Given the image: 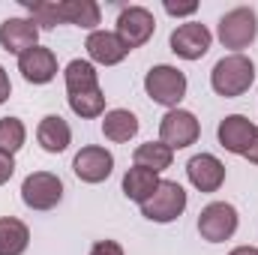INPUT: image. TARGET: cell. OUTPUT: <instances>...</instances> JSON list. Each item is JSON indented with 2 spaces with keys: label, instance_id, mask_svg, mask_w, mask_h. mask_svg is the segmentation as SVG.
<instances>
[{
  "label": "cell",
  "instance_id": "cell-22",
  "mask_svg": "<svg viewBox=\"0 0 258 255\" xmlns=\"http://www.w3.org/2000/svg\"><path fill=\"white\" fill-rule=\"evenodd\" d=\"M60 9H63L66 24H78V27H84L90 33L99 24V6L93 0H60Z\"/></svg>",
  "mask_w": 258,
  "mask_h": 255
},
{
  "label": "cell",
  "instance_id": "cell-1",
  "mask_svg": "<svg viewBox=\"0 0 258 255\" xmlns=\"http://www.w3.org/2000/svg\"><path fill=\"white\" fill-rule=\"evenodd\" d=\"M252 81H255V63L246 54H228L210 72V87L225 99L243 96L252 87Z\"/></svg>",
  "mask_w": 258,
  "mask_h": 255
},
{
  "label": "cell",
  "instance_id": "cell-25",
  "mask_svg": "<svg viewBox=\"0 0 258 255\" xmlns=\"http://www.w3.org/2000/svg\"><path fill=\"white\" fill-rule=\"evenodd\" d=\"M24 138H27V129L18 117H3L0 120V150L3 153H18L24 147Z\"/></svg>",
  "mask_w": 258,
  "mask_h": 255
},
{
  "label": "cell",
  "instance_id": "cell-28",
  "mask_svg": "<svg viewBox=\"0 0 258 255\" xmlns=\"http://www.w3.org/2000/svg\"><path fill=\"white\" fill-rule=\"evenodd\" d=\"M195 9H198V3H165V12L168 15H192Z\"/></svg>",
  "mask_w": 258,
  "mask_h": 255
},
{
  "label": "cell",
  "instance_id": "cell-31",
  "mask_svg": "<svg viewBox=\"0 0 258 255\" xmlns=\"http://www.w3.org/2000/svg\"><path fill=\"white\" fill-rule=\"evenodd\" d=\"M228 255H258L255 246H237V249H231Z\"/></svg>",
  "mask_w": 258,
  "mask_h": 255
},
{
  "label": "cell",
  "instance_id": "cell-6",
  "mask_svg": "<svg viewBox=\"0 0 258 255\" xmlns=\"http://www.w3.org/2000/svg\"><path fill=\"white\" fill-rule=\"evenodd\" d=\"M21 198L30 210H51L63 198V183L51 171H33L21 183Z\"/></svg>",
  "mask_w": 258,
  "mask_h": 255
},
{
  "label": "cell",
  "instance_id": "cell-14",
  "mask_svg": "<svg viewBox=\"0 0 258 255\" xmlns=\"http://www.w3.org/2000/svg\"><path fill=\"white\" fill-rule=\"evenodd\" d=\"M84 48H87V54H90L93 63H102V66L120 63L129 54L126 42H123L117 33H111V30H93V33L87 36V45H84Z\"/></svg>",
  "mask_w": 258,
  "mask_h": 255
},
{
  "label": "cell",
  "instance_id": "cell-7",
  "mask_svg": "<svg viewBox=\"0 0 258 255\" xmlns=\"http://www.w3.org/2000/svg\"><path fill=\"white\" fill-rule=\"evenodd\" d=\"M198 120H195L192 111H183V108H168V114L159 120V141L168 144L171 150H180V147H189L198 141Z\"/></svg>",
  "mask_w": 258,
  "mask_h": 255
},
{
  "label": "cell",
  "instance_id": "cell-20",
  "mask_svg": "<svg viewBox=\"0 0 258 255\" xmlns=\"http://www.w3.org/2000/svg\"><path fill=\"white\" fill-rule=\"evenodd\" d=\"M135 132H138V117H135L132 111H126V108L105 111V117H102V135H105L108 141L123 144V141H129Z\"/></svg>",
  "mask_w": 258,
  "mask_h": 255
},
{
  "label": "cell",
  "instance_id": "cell-27",
  "mask_svg": "<svg viewBox=\"0 0 258 255\" xmlns=\"http://www.w3.org/2000/svg\"><path fill=\"white\" fill-rule=\"evenodd\" d=\"M12 174H15V159H12L9 153H3V150H0V186H3Z\"/></svg>",
  "mask_w": 258,
  "mask_h": 255
},
{
  "label": "cell",
  "instance_id": "cell-4",
  "mask_svg": "<svg viewBox=\"0 0 258 255\" xmlns=\"http://www.w3.org/2000/svg\"><path fill=\"white\" fill-rule=\"evenodd\" d=\"M255 36H258V15L249 6H237V9H231L219 18V42L225 48H234L240 54V48H246Z\"/></svg>",
  "mask_w": 258,
  "mask_h": 255
},
{
  "label": "cell",
  "instance_id": "cell-26",
  "mask_svg": "<svg viewBox=\"0 0 258 255\" xmlns=\"http://www.w3.org/2000/svg\"><path fill=\"white\" fill-rule=\"evenodd\" d=\"M90 255H123V246L117 240H99V243H93Z\"/></svg>",
  "mask_w": 258,
  "mask_h": 255
},
{
  "label": "cell",
  "instance_id": "cell-15",
  "mask_svg": "<svg viewBox=\"0 0 258 255\" xmlns=\"http://www.w3.org/2000/svg\"><path fill=\"white\" fill-rule=\"evenodd\" d=\"M255 123L249 120V117H243V114H228L222 123H219V144L228 150V153H246V147L252 144V138H255Z\"/></svg>",
  "mask_w": 258,
  "mask_h": 255
},
{
  "label": "cell",
  "instance_id": "cell-24",
  "mask_svg": "<svg viewBox=\"0 0 258 255\" xmlns=\"http://www.w3.org/2000/svg\"><path fill=\"white\" fill-rule=\"evenodd\" d=\"M69 108L78 117H102L105 114V93H102V87L99 90H90V93L69 96Z\"/></svg>",
  "mask_w": 258,
  "mask_h": 255
},
{
  "label": "cell",
  "instance_id": "cell-17",
  "mask_svg": "<svg viewBox=\"0 0 258 255\" xmlns=\"http://www.w3.org/2000/svg\"><path fill=\"white\" fill-rule=\"evenodd\" d=\"M171 159H174V150H171L168 144H162V141H147V144H138V147H135V153H132V162H135L138 168L153 171V174L165 171V168L171 165Z\"/></svg>",
  "mask_w": 258,
  "mask_h": 255
},
{
  "label": "cell",
  "instance_id": "cell-9",
  "mask_svg": "<svg viewBox=\"0 0 258 255\" xmlns=\"http://www.w3.org/2000/svg\"><path fill=\"white\" fill-rule=\"evenodd\" d=\"M156 30V21H153V12L144 9V6H129L117 15V36L126 42V48H141Z\"/></svg>",
  "mask_w": 258,
  "mask_h": 255
},
{
  "label": "cell",
  "instance_id": "cell-23",
  "mask_svg": "<svg viewBox=\"0 0 258 255\" xmlns=\"http://www.w3.org/2000/svg\"><path fill=\"white\" fill-rule=\"evenodd\" d=\"M27 12H30V21H33L36 27H45V30H51V27H57V24H66L63 9H60V3H54V0L27 3Z\"/></svg>",
  "mask_w": 258,
  "mask_h": 255
},
{
  "label": "cell",
  "instance_id": "cell-29",
  "mask_svg": "<svg viewBox=\"0 0 258 255\" xmlns=\"http://www.w3.org/2000/svg\"><path fill=\"white\" fill-rule=\"evenodd\" d=\"M9 93H12V84H9V75H6V69L0 66V105L9 99Z\"/></svg>",
  "mask_w": 258,
  "mask_h": 255
},
{
  "label": "cell",
  "instance_id": "cell-12",
  "mask_svg": "<svg viewBox=\"0 0 258 255\" xmlns=\"http://www.w3.org/2000/svg\"><path fill=\"white\" fill-rule=\"evenodd\" d=\"M186 174L189 183L198 192H216L225 183V165L213 156V153H198L186 162Z\"/></svg>",
  "mask_w": 258,
  "mask_h": 255
},
{
  "label": "cell",
  "instance_id": "cell-16",
  "mask_svg": "<svg viewBox=\"0 0 258 255\" xmlns=\"http://www.w3.org/2000/svg\"><path fill=\"white\" fill-rule=\"evenodd\" d=\"M36 138H39L42 150H48V153H63L66 147H69V141H72V129H69V123H66L60 114H48V117L39 120Z\"/></svg>",
  "mask_w": 258,
  "mask_h": 255
},
{
  "label": "cell",
  "instance_id": "cell-8",
  "mask_svg": "<svg viewBox=\"0 0 258 255\" xmlns=\"http://www.w3.org/2000/svg\"><path fill=\"white\" fill-rule=\"evenodd\" d=\"M72 171H75L78 180H84V183H102V180H108L111 171H114V156H111L105 147H96V144L81 147V150L75 153V159H72Z\"/></svg>",
  "mask_w": 258,
  "mask_h": 255
},
{
  "label": "cell",
  "instance_id": "cell-3",
  "mask_svg": "<svg viewBox=\"0 0 258 255\" xmlns=\"http://www.w3.org/2000/svg\"><path fill=\"white\" fill-rule=\"evenodd\" d=\"M144 90L153 102L159 105H168V108H177V102L186 96V75L177 69V66H153L147 75H144Z\"/></svg>",
  "mask_w": 258,
  "mask_h": 255
},
{
  "label": "cell",
  "instance_id": "cell-11",
  "mask_svg": "<svg viewBox=\"0 0 258 255\" xmlns=\"http://www.w3.org/2000/svg\"><path fill=\"white\" fill-rule=\"evenodd\" d=\"M36 39H39V27L30 18H6L0 24V45L9 54L21 57L24 51L36 48Z\"/></svg>",
  "mask_w": 258,
  "mask_h": 255
},
{
  "label": "cell",
  "instance_id": "cell-18",
  "mask_svg": "<svg viewBox=\"0 0 258 255\" xmlns=\"http://www.w3.org/2000/svg\"><path fill=\"white\" fill-rule=\"evenodd\" d=\"M30 243V231L15 216H0V255H21Z\"/></svg>",
  "mask_w": 258,
  "mask_h": 255
},
{
  "label": "cell",
  "instance_id": "cell-19",
  "mask_svg": "<svg viewBox=\"0 0 258 255\" xmlns=\"http://www.w3.org/2000/svg\"><path fill=\"white\" fill-rule=\"evenodd\" d=\"M156 186H159V174H153V171H147V168L132 165L126 174H123V195H126L129 201L144 204V201L153 195Z\"/></svg>",
  "mask_w": 258,
  "mask_h": 255
},
{
  "label": "cell",
  "instance_id": "cell-2",
  "mask_svg": "<svg viewBox=\"0 0 258 255\" xmlns=\"http://www.w3.org/2000/svg\"><path fill=\"white\" fill-rule=\"evenodd\" d=\"M186 210V189L177 180H159L153 195L141 204V216L150 222H174Z\"/></svg>",
  "mask_w": 258,
  "mask_h": 255
},
{
  "label": "cell",
  "instance_id": "cell-10",
  "mask_svg": "<svg viewBox=\"0 0 258 255\" xmlns=\"http://www.w3.org/2000/svg\"><path fill=\"white\" fill-rule=\"evenodd\" d=\"M168 42H171V51H174L177 57H183V60H201V57L210 51L213 36H210V30H207L204 24L186 21V24L174 27V33H171Z\"/></svg>",
  "mask_w": 258,
  "mask_h": 255
},
{
  "label": "cell",
  "instance_id": "cell-21",
  "mask_svg": "<svg viewBox=\"0 0 258 255\" xmlns=\"http://www.w3.org/2000/svg\"><path fill=\"white\" fill-rule=\"evenodd\" d=\"M63 78H66V93L69 96L99 90V75H96L93 63H87V60H72V63L66 66Z\"/></svg>",
  "mask_w": 258,
  "mask_h": 255
},
{
  "label": "cell",
  "instance_id": "cell-5",
  "mask_svg": "<svg viewBox=\"0 0 258 255\" xmlns=\"http://www.w3.org/2000/svg\"><path fill=\"white\" fill-rule=\"evenodd\" d=\"M237 231V210L228 201H213L198 213V234L207 243H222Z\"/></svg>",
  "mask_w": 258,
  "mask_h": 255
},
{
  "label": "cell",
  "instance_id": "cell-13",
  "mask_svg": "<svg viewBox=\"0 0 258 255\" xmlns=\"http://www.w3.org/2000/svg\"><path fill=\"white\" fill-rule=\"evenodd\" d=\"M18 72H21L24 81H30V84H48V81L57 75V57H54L51 48L36 45V48L24 51V54L18 57Z\"/></svg>",
  "mask_w": 258,
  "mask_h": 255
},
{
  "label": "cell",
  "instance_id": "cell-30",
  "mask_svg": "<svg viewBox=\"0 0 258 255\" xmlns=\"http://www.w3.org/2000/svg\"><path fill=\"white\" fill-rule=\"evenodd\" d=\"M243 156H246L252 165H258V129H255V138H252V144L246 147V153H243Z\"/></svg>",
  "mask_w": 258,
  "mask_h": 255
}]
</instances>
